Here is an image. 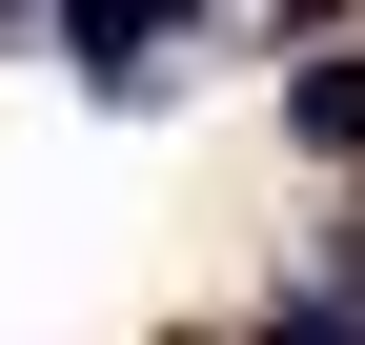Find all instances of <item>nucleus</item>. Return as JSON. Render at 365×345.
<instances>
[{
	"label": "nucleus",
	"mask_w": 365,
	"mask_h": 345,
	"mask_svg": "<svg viewBox=\"0 0 365 345\" xmlns=\"http://www.w3.org/2000/svg\"><path fill=\"white\" fill-rule=\"evenodd\" d=\"M284 122H304L325 163H365V41H345V61H304V81H284Z\"/></svg>",
	"instance_id": "obj_1"
},
{
	"label": "nucleus",
	"mask_w": 365,
	"mask_h": 345,
	"mask_svg": "<svg viewBox=\"0 0 365 345\" xmlns=\"http://www.w3.org/2000/svg\"><path fill=\"white\" fill-rule=\"evenodd\" d=\"M61 21H81V61H102V81H143V41H182V0H61Z\"/></svg>",
	"instance_id": "obj_2"
},
{
	"label": "nucleus",
	"mask_w": 365,
	"mask_h": 345,
	"mask_svg": "<svg viewBox=\"0 0 365 345\" xmlns=\"http://www.w3.org/2000/svg\"><path fill=\"white\" fill-rule=\"evenodd\" d=\"M264 345H365V325H345V305H284V325H264Z\"/></svg>",
	"instance_id": "obj_3"
}]
</instances>
